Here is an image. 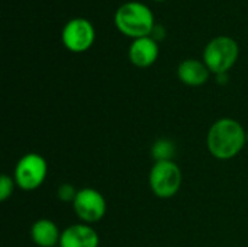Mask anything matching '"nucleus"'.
Instances as JSON below:
<instances>
[{
    "label": "nucleus",
    "instance_id": "obj_1",
    "mask_svg": "<svg viewBox=\"0 0 248 247\" xmlns=\"http://www.w3.org/2000/svg\"><path fill=\"white\" fill-rule=\"evenodd\" d=\"M247 144V131L232 118H221L208 131L206 146L218 160H230L238 156Z\"/></svg>",
    "mask_w": 248,
    "mask_h": 247
},
{
    "label": "nucleus",
    "instance_id": "obj_2",
    "mask_svg": "<svg viewBox=\"0 0 248 247\" xmlns=\"http://www.w3.org/2000/svg\"><path fill=\"white\" fill-rule=\"evenodd\" d=\"M115 26L118 31L132 39L151 36L155 22L153 10L140 1H126L115 12Z\"/></svg>",
    "mask_w": 248,
    "mask_h": 247
},
{
    "label": "nucleus",
    "instance_id": "obj_3",
    "mask_svg": "<svg viewBox=\"0 0 248 247\" xmlns=\"http://www.w3.org/2000/svg\"><path fill=\"white\" fill-rule=\"evenodd\" d=\"M240 48L231 36H217L203 49V63L214 74H227L237 63Z\"/></svg>",
    "mask_w": 248,
    "mask_h": 247
},
{
    "label": "nucleus",
    "instance_id": "obj_4",
    "mask_svg": "<svg viewBox=\"0 0 248 247\" xmlns=\"http://www.w3.org/2000/svg\"><path fill=\"white\" fill-rule=\"evenodd\" d=\"M48 165L46 160L38 153L25 154L16 165L13 179L17 188L31 192L38 189L46 179Z\"/></svg>",
    "mask_w": 248,
    "mask_h": 247
},
{
    "label": "nucleus",
    "instance_id": "obj_5",
    "mask_svg": "<svg viewBox=\"0 0 248 247\" xmlns=\"http://www.w3.org/2000/svg\"><path fill=\"white\" fill-rule=\"evenodd\" d=\"M148 182L155 197L169 199L182 186V170L174 162H157L150 170Z\"/></svg>",
    "mask_w": 248,
    "mask_h": 247
},
{
    "label": "nucleus",
    "instance_id": "obj_6",
    "mask_svg": "<svg viewBox=\"0 0 248 247\" xmlns=\"http://www.w3.org/2000/svg\"><path fill=\"white\" fill-rule=\"evenodd\" d=\"M96 39V31L93 23L86 17L70 19L61 32V41L64 47L71 52H86L90 49Z\"/></svg>",
    "mask_w": 248,
    "mask_h": 247
},
{
    "label": "nucleus",
    "instance_id": "obj_7",
    "mask_svg": "<svg viewBox=\"0 0 248 247\" xmlns=\"http://www.w3.org/2000/svg\"><path fill=\"white\" fill-rule=\"evenodd\" d=\"M73 208L80 221L92 226L105 217L106 199L99 191L93 188H83L78 191L73 202Z\"/></svg>",
    "mask_w": 248,
    "mask_h": 247
},
{
    "label": "nucleus",
    "instance_id": "obj_8",
    "mask_svg": "<svg viewBox=\"0 0 248 247\" xmlns=\"http://www.w3.org/2000/svg\"><path fill=\"white\" fill-rule=\"evenodd\" d=\"M99 234L90 226L84 223L73 224L61 233L58 247H99Z\"/></svg>",
    "mask_w": 248,
    "mask_h": 247
},
{
    "label": "nucleus",
    "instance_id": "obj_9",
    "mask_svg": "<svg viewBox=\"0 0 248 247\" xmlns=\"http://www.w3.org/2000/svg\"><path fill=\"white\" fill-rule=\"evenodd\" d=\"M158 44L153 36H144L134 39L128 49L129 61L138 68L151 67L158 58Z\"/></svg>",
    "mask_w": 248,
    "mask_h": 247
},
{
    "label": "nucleus",
    "instance_id": "obj_10",
    "mask_svg": "<svg viewBox=\"0 0 248 247\" xmlns=\"http://www.w3.org/2000/svg\"><path fill=\"white\" fill-rule=\"evenodd\" d=\"M209 74H211V71L206 67V64L203 61H199L195 58H187V60L182 61L177 67L179 80L183 84L192 86V87L203 86L208 82Z\"/></svg>",
    "mask_w": 248,
    "mask_h": 247
},
{
    "label": "nucleus",
    "instance_id": "obj_11",
    "mask_svg": "<svg viewBox=\"0 0 248 247\" xmlns=\"http://www.w3.org/2000/svg\"><path fill=\"white\" fill-rule=\"evenodd\" d=\"M61 233L58 226L48 218L35 221L31 227V239L39 247H55L60 245Z\"/></svg>",
    "mask_w": 248,
    "mask_h": 247
},
{
    "label": "nucleus",
    "instance_id": "obj_12",
    "mask_svg": "<svg viewBox=\"0 0 248 247\" xmlns=\"http://www.w3.org/2000/svg\"><path fill=\"white\" fill-rule=\"evenodd\" d=\"M151 156L157 162H174L176 144L170 138H158L151 147Z\"/></svg>",
    "mask_w": 248,
    "mask_h": 247
},
{
    "label": "nucleus",
    "instance_id": "obj_13",
    "mask_svg": "<svg viewBox=\"0 0 248 247\" xmlns=\"http://www.w3.org/2000/svg\"><path fill=\"white\" fill-rule=\"evenodd\" d=\"M15 179L10 178L9 175H1L0 179V199L1 201H7L9 197H12L13 191H15Z\"/></svg>",
    "mask_w": 248,
    "mask_h": 247
},
{
    "label": "nucleus",
    "instance_id": "obj_14",
    "mask_svg": "<svg viewBox=\"0 0 248 247\" xmlns=\"http://www.w3.org/2000/svg\"><path fill=\"white\" fill-rule=\"evenodd\" d=\"M77 194H78V191H77L73 185H70V183H62V185L58 188V191H57V197H58L62 202H71V204L74 202Z\"/></svg>",
    "mask_w": 248,
    "mask_h": 247
},
{
    "label": "nucleus",
    "instance_id": "obj_15",
    "mask_svg": "<svg viewBox=\"0 0 248 247\" xmlns=\"http://www.w3.org/2000/svg\"><path fill=\"white\" fill-rule=\"evenodd\" d=\"M227 74H228V73H227ZM227 74H218V76H217V80H218V83H221V84H225V82L228 80Z\"/></svg>",
    "mask_w": 248,
    "mask_h": 247
},
{
    "label": "nucleus",
    "instance_id": "obj_16",
    "mask_svg": "<svg viewBox=\"0 0 248 247\" xmlns=\"http://www.w3.org/2000/svg\"><path fill=\"white\" fill-rule=\"evenodd\" d=\"M153 1H166V0H153Z\"/></svg>",
    "mask_w": 248,
    "mask_h": 247
},
{
    "label": "nucleus",
    "instance_id": "obj_17",
    "mask_svg": "<svg viewBox=\"0 0 248 247\" xmlns=\"http://www.w3.org/2000/svg\"><path fill=\"white\" fill-rule=\"evenodd\" d=\"M247 144H248V131H247Z\"/></svg>",
    "mask_w": 248,
    "mask_h": 247
}]
</instances>
